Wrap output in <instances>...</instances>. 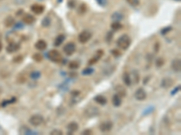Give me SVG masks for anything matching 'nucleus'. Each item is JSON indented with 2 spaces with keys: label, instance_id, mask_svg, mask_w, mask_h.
<instances>
[{
  "label": "nucleus",
  "instance_id": "obj_1",
  "mask_svg": "<svg viewBox=\"0 0 181 135\" xmlns=\"http://www.w3.org/2000/svg\"><path fill=\"white\" fill-rule=\"evenodd\" d=\"M130 43H132V40H130V38L126 34L121 35L117 41L118 47L122 49V50H127V49L130 46Z\"/></svg>",
  "mask_w": 181,
  "mask_h": 135
},
{
  "label": "nucleus",
  "instance_id": "obj_2",
  "mask_svg": "<svg viewBox=\"0 0 181 135\" xmlns=\"http://www.w3.org/2000/svg\"><path fill=\"white\" fill-rule=\"evenodd\" d=\"M48 59L53 61V62H56V63H59L61 62L62 60H63V57H62V54L56 50H52L48 52Z\"/></svg>",
  "mask_w": 181,
  "mask_h": 135
},
{
  "label": "nucleus",
  "instance_id": "obj_3",
  "mask_svg": "<svg viewBox=\"0 0 181 135\" xmlns=\"http://www.w3.org/2000/svg\"><path fill=\"white\" fill-rule=\"evenodd\" d=\"M76 51V45L73 42H68L64 46V52L67 56H71Z\"/></svg>",
  "mask_w": 181,
  "mask_h": 135
},
{
  "label": "nucleus",
  "instance_id": "obj_4",
  "mask_svg": "<svg viewBox=\"0 0 181 135\" xmlns=\"http://www.w3.org/2000/svg\"><path fill=\"white\" fill-rule=\"evenodd\" d=\"M29 122L33 126H39L43 122V117L40 114H35L30 117Z\"/></svg>",
  "mask_w": 181,
  "mask_h": 135
},
{
  "label": "nucleus",
  "instance_id": "obj_5",
  "mask_svg": "<svg viewBox=\"0 0 181 135\" xmlns=\"http://www.w3.org/2000/svg\"><path fill=\"white\" fill-rule=\"evenodd\" d=\"M92 38V33L89 32V31H83L82 32L79 36H78V41L81 42V43H86L88 42L89 40Z\"/></svg>",
  "mask_w": 181,
  "mask_h": 135
},
{
  "label": "nucleus",
  "instance_id": "obj_6",
  "mask_svg": "<svg viewBox=\"0 0 181 135\" xmlns=\"http://www.w3.org/2000/svg\"><path fill=\"white\" fill-rule=\"evenodd\" d=\"M112 127H113V124L110 121H104L100 124V131L102 132H109L111 131Z\"/></svg>",
  "mask_w": 181,
  "mask_h": 135
},
{
  "label": "nucleus",
  "instance_id": "obj_7",
  "mask_svg": "<svg viewBox=\"0 0 181 135\" xmlns=\"http://www.w3.org/2000/svg\"><path fill=\"white\" fill-rule=\"evenodd\" d=\"M135 98L137 100H139V101H144L146 98H147V93H146V91L143 89V88H138L136 90V92H135Z\"/></svg>",
  "mask_w": 181,
  "mask_h": 135
},
{
  "label": "nucleus",
  "instance_id": "obj_8",
  "mask_svg": "<svg viewBox=\"0 0 181 135\" xmlns=\"http://www.w3.org/2000/svg\"><path fill=\"white\" fill-rule=\"evenodd\" d=\"M31 11L33 12L34 14L35 15H41L43 13V11H45V7H43V5H39V4H35L33 5L32 7H31Z\"/></svg>",
  "mask_w": 181,
  "mask_h": 135
},
{
  "label": "nucleus",
  "instance_id": "obj_9",
  "mask_svg": "<svg viewBox=\"0 0 181 135\" xmlns=\"http://www.w3.org/2000/svg\"><path fill=\"white\" fill-rule=\"evenodd\" d=\"M23 22L26 24H33L35 22V17L30 14H26L23 16Z\"/></svg>",
  "mask_w": 181,
  "mask_h": 135
},
{
  "label": "nucleus",
  "instance_id": "obj_10",
  "mask_svg": "<svg viewBox=\"0 0 181 135\" xmlns=\"http://www.w3.org/2000/svg\"><path fill=\"white\" fill-rule=\"evenodd\" d=\"M20 49V45L18 43H16V42H11V43L7 47V51L8 53H13L17 51Z\"/></svg>",
  "mask_w": 181,
  "mask_h": 135
},
{
  "label": "nucleus",
  "instance_id": "obj_11",
  "mask_svg": "<svg viewBox=\"0 0 181 135\" xmlns=\"http://www.w3.org/2000/svg\"><path fill=\"white\" fill-rule=\"evenodd\" d=\"M35 47L39 51H45L46 49V47H47V43H46V41L45 40H39V41H37L35 42Z\"/></svg>",
  "mask_w": 181,
  "mask_h": 135
},
{
  "label": "nucleus",
  "instance_id": "obj_12",
  "mask_svg": "<svg viewBox=\"0 0 181 135\" xmlns=\"http://www.w3.org/2000/svg\"><path fill=\"white\" fill-rule=\"evenodd\" d=\"M67 129H68V133L73 134V132H75L76 131H78L79 125H78V124H76V122H70V124L67 125Z\"/></svg>",
  "mask_w": 181,
  "mask_h": 135
},
{
  "label": "nucleus",
  "instance_id": "obj_13",
  "mask_svg": "<svg viewBox=\"0 0 181 135\" xmlns=\"http://www.w3.org/2000/svg\"><path fill=\"white\" fill-rule=\"evenodd\" d=\"M115 91H116V94L120 96L121 98L126 96V89L123 86H121V85L117 86V87L115 88Z\"/></svg>",
  "mask_w": 181,
  "mask_h": 135
},
{
  "label": "nucleus",
  "instance_id": "obj_14",
  "mask_svg": "<svg viewBox=\"0 0 181 135\" xmlns=\"http://www.w3.org/2000/svg\"><path fill=\"white\" fill-rule=\"evenodd\" d=\"M129 77H130V81H132V84L133 83L134 85H137L140 82V75L136 70L132 71V74H129Z\"/></svg>",
  "mask_w": 181,
  "mask_h": 135
},
{
  "label": "nucleus",
  "instance_id": "obj_15",
  "mask_svg": "<svg viewBox=\"0 0 181 135\" xmlns=\"http://www.w3.org/2000/svg\"><path fill=\"white\" fill-rule=\"evenodd\" d=\"M171 67H172V69L175 71H180V69H181V61H180V59H175L172 61Z\"/></svg>",
  "mask_w": 181,
  "mask_h": 135
},
{
  "label": "nucleus",
  "instance_id": "obj_16",
  "mask_svg": "<svg viewBox=\"0 0 181 135\" xmlns=\"http://www.w3.org/2000/svg\"><path fill=\"white\" fill-rule=\"evenodd\" d=\"M111 101H112V104H113V106L115 107H119L121 105V97L117 94H115L113 96H112Z\"/></svg>",
  "mask_w": 181,
  "mask_h": 135
},
{
  "label": "nucleus",
  "instance_id": "obj_17",
  "mask_svg": "<svg viewBox=\"0 0 181 135\" xmlns=\"http://www.w3.org/2000/svg\"><path fill=\"white\" fill-rule=\"evenodd\" d=\"M64 40H65V35L64 34H59L57 37L55 38V40H54V46H56V47L60 46L64 42Z\"/></svg>",
  "mask_w": 181,
  "mask_h": 135
},
{
  "label": "nucleus",
  "instance_id": "obj_18",
  "mask_svg": "<svg viewBox=\"0 0 181 135\" xmlns=\"http://www.w3.org/2000/svg\"><path fill=\"white\" fill-rule=\"evenodd\" d=\"M173 85V80L170 78H164L163 80H162L161 82V86L163 87L164 88H168L169 87H171V86Z\"/></svg>",
  "mask_w": 181,
  "mask_h": 135
},
{
  "label": "nucleus",
  "instance_id": "obj_19",
  "mask_svg": "<svg viewBox=\"0 0 181 135\" xmlns=\"http://www.w3.org/2000/svg\"><path fill=\"white\" fill-rule=\"evenodd\" d=\"M4 23H5V25L7 26V27H11V26H13V25H14V23H15V19H14V17H12V16H7V17L5 19Z\"/></svg>",
  "mask_w": 181,
  "mask_h": 135
},
{
  "label": "nucleus",
  "instance_id": "obj_20",
  "mask_svg": "<svg viewBox=\"0 0 181 135\" xmlns=\"http://www.w3.org/2000/svg\"><path fill=\"white\" fill-rule=\"evenodd\" d=\"M94 100H95L96 103L100 104V105H102V106L105 105V104L107 103V98H106L105 96H95Z\"/></svg>",
  "mask_w": 181,
  "mask_h": 135
},
{
  "label": "nucleus",
  "instance_id": "obj_21",
  "mask_svg": "<svg viewBox=\"0 0 181 135\" xmlns=\"http://www.w3.org/2000/svg\"><path fill=\"white\" fill-rule=\"evenodd\" d=\"M68 66H69L71 70H77L80 68V62L78 60H72L70 61V63Z\"/></svg>",
  "mask_w": 181,
  "mask_h": 135
},
{
  "label": "nucleus",
  "instance_id": "obj_22",
  "mask_svg": "<svg viewBox=\"0 0 181 135\" xmlns=\"http://www.w3.org/2000/svg\"><path fill=\"white\" fill-rule=\"evenodd\" d=\"M123 81L127 86L132 85V81H130V77H129V73L128 72H124L123 74Z\"/></svg>",
  "mask_w": 181,
  "mask_h": 135
},
{
  "label": "nucleus",
  "instance_id": "obj_23",
  "mask_svg": "<svg viewBox=\"0 0 181 135\" xmlns=\"http://www.w3.org/2000/svg\"><path fill=\"white\" fill-rule=\"evenodd\" d=\"M43 55L41 53H35L33 55V59L35 61H36V62H41V61L43 60Z\"/></svg>",
  "mask_w": 181,
  "mask_h": 135
},
{
  "label": "nucleus",
  "instance_id": "obj_24",
  "mask_svg": "<svg viewBox=\"0 0 181 135\" xmlns=\"http://www.w3.org/2000/svg\"><path fill=\"white\" fill-rule=\"evenodd\" d=\"M121 28H122V25L119 22H114V23H111V29L112 30L119 31V30H121Z\"/></svg>",
  "mask_w": 181,
  "mask_h": 135
},
{
  "label": "nucleus",
  "instance_id": "obj_25",
  "mask_svg": "<svg viewBox=\"0 0 181 135\" xmlns=\"http://www.w3.org/2000/svg\"><path fill=\"white\" fill-rule=\"evenodd\" d=\"M42 24H43V27H48L50 24H51V20H50V18L49 17H45V19L43 20Z\"/></svg>",
  "mask_w": 181,
  "mask_h": 135
},
{
  "label": "nucleus",
  "instance_id": "obj_26",
  "mask_svg": "<svg viewBox=\"0 0 181 135\" xmlns=\"http://www.w3.org/2000/svg\"><path fill=\"white\" fill-rule=\"evenodd\" d=\"M126 1L130 5H132V7H138V5H140V0H126Z\"/></svg>",
  "mask_w": 181,
  "mask_h": 135
},
{
  "label": "nucleus",
  "instance_id": "obj_27",
  "mask_svg": "<svg viewBox=\"0 0 181 135\" xmlns=\"http://www.w3.org/2000/svg\"><path fill=\"white\" fill-rule=\"evenodd\" d=\"M164 59H162V58H159V59H156V66H157L158 68H160V67H162L164 65Z\"/></svg>",
  "mask_w": 181,
  "mask_h": 135
},
{
  "label": "nucleus",
  "instance_id": "obj_28",
  "mask_svg": "<svg viewBox=\"0 0 181 135\" xmlns=\"http://www.w3.org/2000/svg\"><path fill=\"white\" fill-rule=\"evenodd\" d=\"M86 5H85V4H82L81 5V7H80V8H79V14H84L85 13V11H86Z\"/></svg>",
  "mask_w": 181,
  "mask_h": 135
},
{
  "label": "nucleus",
  "instance_id": "obj_29",
  "mask_svg": "<svg viewBox=\"0 0 181 135\" xmlns=\"http://www.w3.org/2000/svg\"><path fill=\"white\" fill-rule=\"evenodd\" d=\"M99 60V59L97 58V57H93V58H92L91 59H89V61H88V65H93V64H95L97 61Z\"/></svg>",
  "mask_w": 181,
  "mask_h": 135
},
{
  "label": "nucleus",
  "instance_id": "obj_30",
  "mask_svg": "<svg viewBox=\"0 0 181 135\" xmlns=\"http://www.w3.org/2000/svg\"><path fill=\"white\" fill-rule=\"evenodd\" d=\"M40 76H41V74L38 71H34V72L31 73V78H38Z\"/></svg>",
  "mask_w": 181,
  "mask_h": 135
},
{
  "label": "nucleus",
  "instance_id": "obj_31",
  "mask_svg": "<svg viewBox=\"0 0 181 135\" xmlns=\"http://www.w3.org/2000/svg\"><path fill=\"white\" fill-rule=\"evenodd\" d=\"M92 72H93V70L92 69H85L83 71V75H90V74H92Z\"/></svg>",
  "mask_w": 181,
  "mask_h": 135
},
{
  "label": "nucleus",
  "instance_id": "obj_32",
  "mask_svg": "<svg viewBox=\"0 0 181 135\" xmlns=\"http://www.w3.org/2000/svg\"><path fill=\"white\" fill-rule=\"evenodd\" d=\"M23 61V57L21 56V55H19V56H16L15 59H14V62L16 63H20Z\"/></svg>",
  "mask_w": 181,
  "mask_h": 135
},
{
  "label": "nucleus",
  "instance_id": "obj_33",
  "mask_svg": "<svg viewBox=\"0 0 181 135\" xmlns=\"http://www.w3.org/2000/svg\"><path fill=\"white\" fill-rule=\"evenodd\" d=\"M51 135H62L63 134V132L60 131V130H54L51 132V133H50Z\"/></svg>",
  "mask_w": 181,
  "mask_h": 135
},
{
  "label": "nucleus",
  "instance_id": "obj_34",
  "mask_svg": "<svg viewBox=\"0 0 181 135\" xmlns=\"http://www.w3.org/2000/svg\"><path fill=\"white\" fill-rule=\"evenodd\" d=\"M103 53H104V52H103V51H102V50H99V51L96 52V56H95V57H97V58L100 59H101V58L102 57Z\"/></svg>",
  "mask_w": 181,
  "mask_h": 135
},
{
  "label": "nucleus",
  "instance_id": "obj_35",
  "mask_svg": "<svg viewBox=\"0 0 181 135\" xmlns=\"http://www.w3.org/2000/svg\"><path fill=\"white\" fill-rule=\"evenodd\" d=\"M111 54L113 55V56L115 57H119V56H121V52L117 51V50H113V51H111Z\"/></svg>",
  "mask_w": 181,
  "mask_h": 135
},
{
  "label": "nucleus",
  "instance_id": "obj_36",
  "mask_svg": "<svg viewBox=\"0 0 181 135\" xmlns=\"http://www.w3.org/2000/svg\"><path fill=\"white\" fill-rule=\"evenodd\" d=\"M82 134H83V135H91V134H92V130H85V131H83L82 132Z\"/></svg>",
  "mask_w": 181,
  "mask_h": 135
},
{
  "label": "nucleus",
  "instance_id": "obj_37",
  "mask_svg": "<svg viewBox=\"0 0 181 135\" xmlns=\"http://www.w3.org/2000/svg\"><path fill=\"white\" fill-rule=\"evenodd\" d=\"M97 1L99 2L100 5H104L105 3H106V0H97Z\"/></svg>",
  "mask_w": 181,
  "mask_h": 135
},
{
  "label": "nucleus",
  "instance_id": "obj_38",
  "mask_svg": "<svg viewBox=\"0 0 181 135\" xmlns=\"http://www.w3.org/2000/svg\"><path fill=\"white\" fill-rule=\"evenodd\" d=\"M171 30V28L170 27H168V28H167V29H165V30H162V33H166L167 32H168V31H170Z\"/></svg>",
  "mask_w": 181,
  "mask_h": 135
},
{
  "label": "nucleus",
  "instance_id": "obj_39",
  "mask_svg": "<svg viewBox=\"0 0 181 135\" xmlns=\"http://www.w3.org/2000/svg\"><path fill=\"white\" fill-rule=\"evenodd\" d=\"M179 89H180V87H178V88H177L176 89H175V90H174V91L172 92V95H174L175 93H177V91H178Z\"/></svg>",
  "mask_w": 181,
  "mask_h": 135
},
{
  "label": "nucleus",
  "instance_id": "obj_40",
  "mask_svg": "<svg viewBox=\"0 0 181 135\" xmlns=\"http://www.w3.org/2000/svg\"><path fill=\"white\" fill-rule=\"evenodd\" d=\"M3 50V44H2V41H0V51Z\"/></svg>",
  "mask_w": 181,
  "mask_h": 135
},
{
  "label": "nucleus",
  "instance_id": "obj_41",
  "mask_svg": "<svg viewBox=\"0 0 181 135\" xmlns=\"http://www.w3.org/2000/svg\"><path fill=\"white\" fill-rule=\"evenodd\" d=\"M22 12H23V10H19V11H17L16 15H20L22 14Z\"/></svg>",
  "mask_w": 181,
  "mask_h": 135
}]
</instances>
